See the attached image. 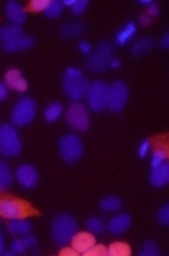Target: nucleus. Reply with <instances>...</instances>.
Wrapping results in <instances>:
<instances>
[{"mask_svg": "<svg viewBox=\"0 0 169 256\" xmlns=\"http://www.w3.org/2000/svg\"><path fill=\"white\" fill-rule=\"evenodd\" d=\"M76 234H78V222L71 214H58L53 219L51 238L56 246H69Z\"/></svg>", "mask_w": 169, "mask_h": 256, "instance_id": "nucleus-1", "label": "nucleus"}, {"mask_svg": "<svg viewBox=\"0 0 169 256\" xmlns=\"http://www.w3.org/2000/svg\"><path fill=\"white\" fill-rule=\"evenodd\" d=\"M113 60V42L109 41H101L97 48H94L87 55L85 66L90 72H104L109 68Z\"/></svg>", "mask_w": 169, "mask_h": 256, "instance_id": "nucleus-2", "label": "nucleus"}, {"mask_svg": "<svg viewBox=\"0 0 169 256\" xmlns=\"http://www.w3.org/2000/svg\"><path fill=\"white\" fill-rule=\"evenodd\" d=\"M21 138L14 126H0V156L2 158H16L21 152Z\"/></svg>", "mask_w": 169, "mask_h": 256, "instance_id": "nucleus-3", "label": "nucleus"}, {"mask_svg": "<svg viewBox=\"0 0 169 256\" xmlns=\"http://www.w3.org/2000/svg\"><path fill=\"white\" fill-rule=\"evenodd\" d=\"M83 142L78 134H64L58 142V152H60V158L64 159L67 164H74L81 159L83 156Z\"/></svg>", "mask_w": 169, "mask_h": 256, "instance_id": "nucleus-4", "label": "nucleus"}, {"mask_svg": "<svg viewBox=\"0 0 169 256\" xmlns=\"http://www.w3.org/2000/svg\"><path fill=\"white\" fill-rule=\"evenodd\" d=\"M108 83L97 80V82L90 83L87 90V108L92 112H102V110L108 108Z\"/></svg>", "mask_w": 169, "mask_h": 256, "instance_id": "nucleus-5", "label": "nucleus"}, {"mask_svg": "<svg viewBox=\"0 0 169 256\" xmlns=\"http://www.w3.org/2000/svg\"><path fill=\"white\" fill-rule=\"evenodd\" d=\"M35 113H37V102L32 98H23L14 104L11 118H12V122H14V126L23 128V126H28L34 120Z\"/></svg>", "mask_w": 169, "mask_h": 256, "instance_id": "nucleus-6", "label": "nucleus"}, {"mask_svg": "<svg viewBox=\"0 0 169 256\" xmlns=\"http://www.w3.org/2000/svg\"><path fill=\"white\" fill-rule=\"evenodd\" d=\"M129 101V87L127 83L117 80L108 87V108L113 113H120L127 106Z\"/></svg>", "mask_w": 169, "mask_h": 256, "instance_id": "nucleus-7", "label": "nucleus"}, {"mask_svg": "<svg viewBox=\"0 0 169 256\" xmlns=\"http://www.w3.org/2000/svg\"><path fill=\"white\" fill-rule=\"evenodd\" d=\"M65 117H67V124L78 132H85L90 128L88 108L83 102H72L65 112Z\"/></svg>", "mask_w": 169, "mask_h": 256, "instance_id": "nucleus-8", "label": "nucleus"}, {"mask_svg": "<svg viewBox=\"0 0 169 256\" xmlns=\"http://www.w3.org/2000/svg\"><path fill=\"white\" fill-rule=\"evenodd\" d=\"M88 85H90V83L85 78V74L79 76V78H65V76H62V88H64V94L74 102H81L83 99H85Z\"/></svg>", "mask_w": 169, "mask_h": 256, "instance_id": "nucleus-9", "label": "nucleus"}, {"mask_svg": "<svg viewBox=\"0 0 169 256\" xmlns=\"http://www.w3.org/2000/svg\"><path fill=\"white\" fill-rule=\"evenodd\" d=\"M28 212H30V208L19 200H14V198H2L0 200V216L5 219L25 218Z\"/></svg>", "mask_w": 169, "mask_h": 256, "instance_id": "nucleus-10", "label": "nucleus"}, {"mask_svg": "<svg viewBox=\"0 0 169 256\" xmlns=\"http://www.w3.org/2000/svg\"><path fill=\"white\" fill-rule=\"evenodd\" d=\"M14 178L21 188L25 189H34L39 184V172L34 164H19L14 172Z\"/></svg>", "mask_w": 169, "mask_h": 256, "instance_id": "nucleus-11", "label": "nucleus"}, {"mask_svg": "<svg viewBox=\"0 0 169 256\" xmlns=\"http://www.w3.org/2000/svg\"><path fill=\"white\" fill-rule=\"evenodd\" d=\"M5 16H7L12 25L21 26L26 22V9L19 2H16V0H9L7 4H5Z\"/></svg>", "mask_w": 169, "mask_h": 256, "instance_id": "nucleus-12", "label": "nucleus"}, {"mask_svg": "<svg viewBox=\"0 0 169 256\" xmlns=\"http://www.w3.org/2000/svg\"><path fill=\"white\" fill-rule=\"evenodd\" d=\"M35 44V39L32 36H19V38L12 39V41H7L2 44V50L5 53H16V52H25V50H30L34 48Z\"/></svg>", "mask_w": 169, "mask_h": 256, "instance_id": "nucleus-13", "label": "nucleus"}, {"mask_svg": "<svg viewBox=\"0 0 169 256\" xmlns=\"http://www.w3.org/2000/svg\"><path fill=\"white\" fill-rule=\"evenodd\" d=\"M85 30H87V25L83 22H79V20H72V22H65L64 25L60 26V38L62 39H67V41H71V39H78L79 36L85 34Z\"/></svg>", "mask_w": 169, "mask_h": 256, "instance_id": "nucleus-14", "label": "nucleus"}, {"mask_svg": "<svg viewBox=\"0 0 169 256\" xmlns=\"http://www.w3.org/2000/svg\"><path fill=\"white\" fill-rule=\"evenodd\" d=\"M4 82L9 88H12V90H16V92H26V88H28V82L23 78L19 69H14V68L5 72Z\"/></svg>", "mask_w": 169, "mask_h": 256, "instance_id": "nucleus-15", "label": "nucleus"}, {"mask_svg": "<svg viewBox=\"0 0 169 256\" xmlns=\"http://www.w3.org/2000/svg\"><path fill=\"white\" fill-rule=\"evenodd\" d=\"M132 219L129 214H117L115 218H111V221L108 222V230L113 235H124L125 232L131 228Z\"/></svg>", "mask_w": 169, "mask_h": 256, "instance_id": "nucleus-16", "label": "nucleus"}, {"mask_svg": "<svg viewBox=\"0 0 169 256\" xmlns=\"http://www.w3.org/2000/svg\"><path fill=\"white\" fill-rule=\"evenodd\" d=\"M71 246L76 249V252H81V254H85L88 249L95 246V237L90 234V232L76 234L74 237H72V240H71Z\"/></svg>", "mask_w": 169, "mask_h": 256, "instance_id": "nucleus-17", "label": "nucleus"}, {"mask_svg": "<svg viewBox=\"0 0 169 256\" xmlns=\"http://www.w3.org/2000/svg\"><path fill=\"white\" fill-rule=\"evenodd\" d=\"M169 182V164L162 162L159 166H154L150 172V184L154 188H164Z\"/></svg>", "mask_w": 169, "mask_h": 256, "instance_id": "nucleus-18", "label": "nucleus"}, {"mask_svg": "<svg viewBox=\"0 0 169 256\" xmlns=\"http://www.w3.org/2000/svg\"><path fill=\"white\" fill-rule=\"evenodd\" d=\"M136 32H138L136 22H127L120 30L117 32V36H115V44H118V46L129 44V42L132 41V38L136 36Z\"/></svg>", "mask_w": 169, "mask_h": 256, "instance_id": "nucleus-19", "label": "nucleus"}, {"mask_svg": "<svg viewBox=\"0 0 169 256\" xmlns=\"http://www.w3.org/2000/svg\"><path fill=\"white\" fill-rule=\"evenodd\" d=\"M7 230L12 235H26L32 232V222L26 221L25 218H18V219H9L7 222Z\"/></svg>", "mask_w": 169, "mask_h": 256, "instance_id": "nucleus-20", "label": "nucleus"}, {"mask_svg": "<svg viewBox=\"0 0 169 256\" xmlns=\"http://www.w3.org/2000/svg\"><path fill=\"white\" fill-rule=\"evenodd\" d=\"M12 180H14V174H12L11 166L0 158V192L7 191L11 188Z\"/></svg>", "mask_w": 169, "mask_h": 256, "instance_id": "nucleus-21", "label": "nucleus"}, {"mask_svg": "<svg viewBox=\"0 0 169 256\" xmlns=\"http://www.w3.org/2000/svg\"><path fill=\"white\" fill-rule=\"evenodd\" d=\"M152 48H154V39L148 38V36H145V38H139L132 42L131 52L134 56H141V55H147Z\"/></svg>", "mask_w": 169, "mask_h": 256, "instance_id": "nucleus-22", "label": "nucleus"}, {"mask_svg": "<svg viewBox=\"0 0 169 256\" xmlns=\"http://www.w3.org/2000/svg\"><path fill=\"white\" fill-rule=\"evenodd\" d=\"M19 36H23V28H21V26L12 25V23L0 26V41H2V42L12 41V39L19 38Z\"/></svg>", "mask_w": 169, "mask_h": 256, "instance_id": "nucleus-23", "label": "nucleus"}, {"mask_svg": "<svg viewBox=\"0 0 169 256\" xmlns=\"http://www.w3.org/2000/svg\"><path fill=\"white\" fill-rule=\"evenodd\" d=\"M64 115V106L60 104V102H51V104L46 106L44 110V120L46 122H56V120H60V117Z\"/></svg>", "mask_w": 169, "mask_h": 256, "instance_id": "nucleus-24", "label": "nucleus"}, {"mask_svg": "<svg viewBox=\"0 0 169 256\" xmlns=\"http://www.w3.org/2000/svg\"><path fill=\"white\" fill-rule=\"evenodd\" d=\"M99 207L104 212H117L122 208V200L118 196H104L101 202H99Z\"/></svg>", "mask_w": 169, "mask_h": 256, "instance_id": "nucleus-25", "label": "nucleus"}, {"mask_svg": "<svg viewBox=\"0 0 169 256\" xmlns=\"http://www.w3.org/2000/svg\"><path fill=\"white\" fill-rule=\"evenodd\" d=\"M62 11H64L62 0H48V6L44 9V16L48 20H55L62 14Z\"/></svg>", "mask_w": 169, "mask_h": 256, "instance_id": "nucleus-26", "label": "nucleus"}, {"mask_svg": "<svg viewBox=\"0 0 169 256\" xmlns=\"http://www.w3.org/2000/svg\"><path fill=\"white\" fill-rule=\"evenodd\" d=\"M106 254L108 256H129L131 254V248L124 242H113L109 248H106Z\"/></svg>", "mask_w": 169, "mask_h": 256, "instance_id": "nucleus-27", "label": "nucleus"}, {"mask_svg": "<svg viewBox=\"0 0 169 256\" xmlns=\"http://www.w3.org/2000/svg\"><path fill=\"white\" fill-rule=\"evenodd\" d=\"M87 230L90 232L92 235H101V234H104L106 224L99 218H90V219H87Z\"/></svg>", "mask_w": 169, "mask_h": 256, "instance_id": "nucleus-28", "label": "nucleus"}, {"mask_svg": "<svg viewBox=\"0 0 169 256\" xmlns=\"http://www.w3.org/2000/svg\"><path fill=\"white\" fill-rule=\"evenodd\" d=\"M150 164H152V168L154 166H159V164H162V162H166V159H168V152H166V148L164 147H157L154 152H150Z\"/></svg>", "mask_w": 169, "mask_h": 256, "instance_id": "nucleus-29", "label": "nucleus"}, {"mask_svg": "<svg viewBox=\"0 0 169 256\" xmlns=\"http://www.w3.org/2000/svg\"><path fill=\"white\" fill-rule=\"evenodd\" d=\"M139 254L141 256H159L161 254V249L157 248V244H155L154 240H147L143 246V249L139 251Z\"/></svg>", "mask_w": 169, "mask_h": 256, "instance_id": "nucleus-30", "label": "nucleus"}, {"mask_svg": "<svg viewBox=\"0 0 169 256\" xmlns=\"http://www.w3.org/2000/svg\"><path fill=\"white\" fill-rule=\"evenodd\" d=\"M87 8H88V0H74L69 9H71V12L74 16H81L83 12L87 11Z\"/></svg>", "mask_w": 169, "mask_h": 256, "instance_id": "nucleus-31", "label": "nucleus"}, {"mask_svg": "<svg viewBox=\"0 0 169 256\" xmlns=\"http://www.w3.org/2000/svg\"><path fill=\"white\" fill-rule=\"evenodd\" d=\"M26 249H28V246L25 244L23 238H14V240L11 242V252L12 254H23Z\"/></svg>", "mask_w": 169, "mask_h": 256, "instance_id": "nucleus-32", "label": "nucleus"}, {"mask_svg": "<svg viewBox=\"0 0 169 256\" xmlns=\"http://www.w3.org/2000/svg\"><path fill=\"white\" fill-rule=\"evenodd\" d=\"M150 152H152V142H150V140H143V142L139 144V147H138V156L143 159V158H148V156H150Z\"/></svg>", "mask_w": 169, "mask_h": 256, "instance_id": "nucleus-33", "label": "nucleus"}, {"mask_svg": "<svg viewBox=\"0 0 169 256\" xmlns=\"http://www.w3.org/2000/svg\"><path fill=\"white\" fill-rule=\"evenodd\" d=\"M157 221L161 222L162 226L169 224V205H162L161 210L157 212Z\"/></svg>", "mask_w": 169, "mask_h": 256, "instance_id": "nucleus-34", "label": "nucleus"}, {"mask_svg": "<svg viewBox=\"0 0 169 256\" xmlns=\"http://www.w3.org/2000/svg\"><path fill=\"white\" fill-rule=\"evenodd\" d=\"M46 6H48V0H32L30 2V9L34 12H44Z\"/></svg>", "mask_w": 169, "mask_h": 256, "instance_id": "nucleus-35", "label": "nucleus"}, {"mask_svg": "<svg viewBox=\"0 0 169 256\" xmlns=\"http://www.w3.org/2000/svg\"><path fill=\"white\" fill-rule=\"evenodd\" d=\"M147 9H148L147 14L150 16V18H157V16L161 14V6H159V2H154V0H152Z\"/></svg>", "mask_w": 169, "mask_h": 256, "instance_id": "nucleus-36", "label": "nucleus"}, {"mask_svg": "<svg viewBox=\"0 0 169 256\" xmlns=\"http://www.w3.org/2000/svg\"><path fill=\"white\" fill-rule=\"evenodd\" d=\"M104 254H106V248L104 246H97V244L85 252V256H104Z\"/></svg>", "mask_w": 169, "mask_h": 256, "instance_id": "nucleus-37", "label": "nucleus"}, {"mask_svg": "<svg viewBox=\"0 0 169 256\" xmlns=\"http://www.w3.org/2000/svg\"><path fill=\"white\" fill-rule=\"evenodd\" d=\"M64 76L65 78H79V76H83V71L79 68H71V66H69L64 71Z\"/></svg>", "mask_w": 169, "mask_h": 256, "instance_id": "nucleus-38", "label": "nucleus"}, {"mask_svg": "<svg viewBox=\"0 0 169 256\" xmlns=\"http://www.w3.org/2000/svg\"><path fill=\"white\" fill-rule=\"evenodd\" d=\"M9 90H11V88L5 85V82H0V102L9 98Z\"/></svg>", "mask_w": 169, "mask_h": 256, "instance_id": "nucleus-39", "label": "nucleus"}, {"mask_svg": "<svg viewBox=\"0 0 169 256\" xmlns=\"http://www.w3.org/2000/svg\"><path fill=\"white\" fill-rule=\"evenodd\" d=\"M78 50L83 53V55H88V53L92 52V46H90V42H87V41H81L78 44Z\"/></svg>", "mask_w": 169, "mask_h": 256, "instance_id": "nucleus-40", "label": "nucleus"}, {"mask_svg": "<svg viewBox=\"0 0 169 256\" xmlns=\"http://www.w3.org/2000/svg\"><path fill=\"white\" fill-rule=\"evenodd\" d=\"M23 240H25V244L28 246V248H34V246H37V237H34V235H30V234H26Z\"/></svg>", "mask_w": 169, "mask_h": 256, "instance_id": "nucleus-41", "label": "nucleus"}, {"mask_svg": "<svg viewBox=\"0 0 169 256\" xmlns=\"http://www.w3.org/2000/svg\"><path fill=\"white\" fill-rule=\"evenodd\" d=\"M60 254H62V256H74V254H78V252H76V249H74V248H64V246H62Z\"/></svg>", "mask_w": 169, "mask_h": 256, "instance_id": "nucleus-42", "label": "nucleus"}, {"mask_svg": "<svg viewBox=\"0 0 169 256\" xmlns=\"http://www.w3.org/2000/svg\"><path fill=\"white\" fill-rule=\"evenodd\" d=\"M161 48L162 50H168L169 48V32H166V34L162 36V39H161Z\"/></svg>", "mask_w": 169, "mask_h": 256, "instance_id": "nucleus-43", "label": "nucleus"}, {"mask_svg": "<svg viewBox=\"0 0 169 256\" xmlns=\"http://www.w3.org/2000/svg\"><path fill=\"white\" fill-rule=\"evenodd\" d=\"M139 22H141V25H145V26H147V25H150L152 18L147 14V12H145V14H141V16H139Z\"/></svg>", "mask_w": 169, "mask_h": 256, "instance_id": "nucleus-44", "label": "nucleus"}, {"mask_svg": "<svg viewBox=\"0 0 169 256\" xmlns=\"http://www.w3.org/2000/svg\"><path fill=\"white\" fill-rule=\"evenodd\" d=\"M120 66H122V62L118 60V58H113L111 64H109V68H113V69H120Z\"/></svg>", "mask_w": 169, "mask_h": 256, "instance_id": "nucleus-45", "label": "nucleus"}, {"mask_svg": "<svg viewBox=\"0 0 169 256\" xmlns=\"http://www.w3.org/2000/svg\"><path fill=\"white\" fill-rule=\"evenodd\" d=\"M150 2H152V0H139L138 4L139 6H145V8H148V6H150Z\"/></svg>", "mask_w": 169, "mask_h": 256, "instance_id": "nucleus-46", "label": "nucleus"}, {"mask_svg": "<svg viewBox=\"0 0 169 256\" xmlns=\"http://www.w3.org/2000/svg\"><path fill=\"white\" fill-rule=\"evenodd\" d=\"M4 237H2V235H0V254H2V252H4Z\"/></svg>", "mask_w": 169, "mask_h": 256, "instance_id": "nucleus-47", "label": "nucleus"}, {"mask_svg": "<svg viewBox=\"0 0 169 256\" xmlns=\"http://www.w3.org/2000/svg\"><path fill=\"white\" fill-rule=\"evenodd\" d=\"M32 249V254H39V248L37 246H34V248H30Z\"/></svg>", "mask_w": 169, "mask_h": 256, "instance_id": "nucleus-48", "label": "nucleus"}]
</instances>
